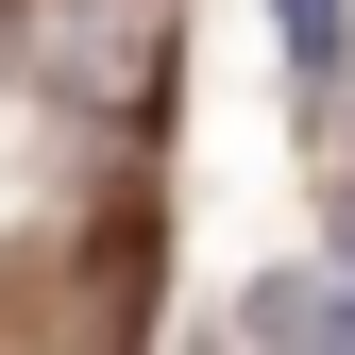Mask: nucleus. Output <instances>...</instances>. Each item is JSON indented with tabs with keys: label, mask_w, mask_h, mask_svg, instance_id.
Here are the masks:
<instances>
[{
	"label": "nucleus",
	"mask_w": 355,
	"mask_h": 355,
	"mask_svg": "<svg viewBox=\"0 0 355 355\" xmlns=\"http://www.w3.org/2000/svg\"><path fill=\"white\" fill-rule=\"evenodd\" d=\"M187 355H220V338H187Z\"/></svg>",
	"instance_id": "5"
},
{
	"label": "nucleus",
	"mask_w": 355,
	"mask_h": 355,
	"mask_svg": "<svg viewBox=\"0 0 355 355\" xmlns=\"http://www.w3.org/2000/svg\"><path fill=\"white\" fill-rule=\"evenodd\" d=\"M271 17H288V51H304V85H338V68H355V0H271Z\"/></svg>",
	"instance_id": "3"
},
{
	"label": "nucleus",
	"mask_w": 355,
	"mask_h": 355,
	"mask_svg": "<svg viewBox=\"0 0 355 355\" xmlns=\"http://www.w3.org/2000/svg\"><path fill=\"white\" fill-rule=\"evenodd\" d=\"M0 51L68 119H153L169 102V0H0Z\"/></svg>",
	"instance_id": "1"
},
{
	"label": "nucleus",
	"mask_w": 355,
	"mask_h": 355,
	"mask_svg": "<svg viewBox=\"0 0 355 355\" xmlns=\"http://www.w3.org/2000/svg\"><path fill=\"white\" fill-rule=\"evenodd\" d=\"M34 355H68V338H34Z\"/></svg>",
	"instance_id": "4"
},
{
	"label": "nucleus",
	"mask_w": 355,
	"mask_h": 355,
	"mask_svg": "<svg viewBox=\"0 0 355 355\" xmlns=\"http://www.w3.org/2000/svg\"><path fill=\"white\" fill-rule=\"evenodd\" d=\"M254 338H271V355H355V271L322 288V271H271V288H254Z\"/></svg>",
	"instance_id": "2"
}]
</instances>
